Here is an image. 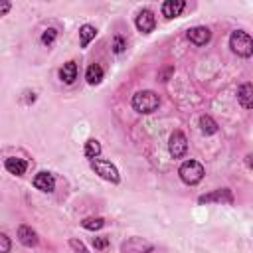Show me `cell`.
Returning a JSON list of instances; mask_svg holds the SVG:
<instances>
[{"label": "cell", "mask_w": 253, "mask_h": 253, "mask_svg": "<svg viewBox=\"0 0 253 253\" xmlns=\"http://www.w3.org/2000/svg\"><path fill=\"white\" fill-rule=\"evenodd\" d=\"M4 166H6V170H8L10 174H14V176H22V174H26V170H28V162L22 160V158H16V156L6 158Z\"/></svg>", "instance_id": "cell-13"}, {"label": "cell", "mask_w": 253, "mask_h": 253, "mask_svg": "<svg viewBox=\"0 0 253 253\" xmlns=\"http://www.w3.org/2000/svg\"><path fill=\"white\" fill-rule=\"evenodd\" d=\"M81 225L85 229H89V231H95V229H101L105 225V219L103 217H87V219L81 221Z\"/></svg>", "instance_id": "cell-20"}, {"label": "cell", "mask_w": 253, "mask_h": 253, "mask_svg": "<svg viewBox=\"0 0 253 253\" xmlns=\"http://www.w3.org/2000/svg\"><path fill=\"white\" fill-rule=\"evenodd\" d=\"M95 36H97L95 26H91V24H83V26L79 28V43H81V47H87L89 42H91Z\"/></svg>", "instance_id": "cell-17"}, {"label": "cell", "mask_w": 253, "mask_h": 253, "mask_svg": "<svg viewBox=\"0 0 253 253\" xmlns=\"http://www.w3.org/2000/svg\"><path fill=\"white\" fill-rule=\"evenodd\" d=\"M10 8H12V4H10L8 0H0V16L8 14V12H10Z\"/></svg>", "instance_id": "cell-26"}, {"label": "cell", "mask_w": 253, "mask_h": 253, "mask_svg": "<svg viewBox=\"0 0 253 253\" xmlns=\"http://www.w3.org/2000/svg\"><path fill=\"white\" fill-rule=\"evenodd\" d=\"M134 26H136L138 32L150 34L154 30V26H156V18H154V14L150 10H140L136 14V18H134Z\"/></svg>", "instance_id": "cell-6"}, {"label": "cell", "mask_w": 253, "mask_h": 253, "mask_svg": "<svg viewBox=\"0 0 253 253\" xmlns=\"http://www.w3.org/2000/svg\"><path fill=\"white\" fill-rule=\"evenodd\" d=\"M93 247L99 249V251L107 249L109 247V237H93Z\"/></svg>", "instance_id": "cell-24"}, {"label": "cell", "mask_w": 253, "mask_h": 253, "mask_svg": "<svg viewBox=\"0 0 253 253\" xmlns=\"http://www.w3.org/2000/svg\"><path fill=\"white\" fill-rule=\"evenodd\" d=\"M198 202H200V204H210V202H225V204H231V202H233V196H231V190L223 188V190H215L213 194L200 196Z\"/></svg>", "instance_id": "cell-11"}, {"label": "cell", "mask_w": 253, "mask_h": 253, "mask_svg": "<svg viewBox=\"0 0 253 253\" xmlns=\"http://www.w3.org/2000/svg\"><path fill=\"white\" fill-rule=\"evenodd\" d=\"M83 152H85V156H87V158H91V160H93V158H97V156L101 154V144H99V140L89 138V140L85 142V150H83Z\"/></svg>", "instance_id": "cell-19"}, {"label": "cell", "mask_w": 253, "mask_h": 253, "mask_svg": "<svg viewBox=\"0 0 253 253\" xmlns=\"http://www.w3.org/2000/svg\"><path fill=\"white\" fill-rule=\"evenodd\" d=\"M34 186H36L40 192H53V188H55V178H53L49 172H38L36 178H34Z\"/></svg>", "instance_id": "cell-9"}, {"label": "cell", "mask_w": 253, "mask_h": 253, "mask_svg": "<svg viewBox=\"0 0 253 253\" xmlns=\"http://www.w3.org/2000/svg\"><path fill=\"white\" fill-rule=\"evenodd\" d=\"M12 249V241L6 233H0V253H10Z\"/></svg>", "instance_id": "cell-23"}, {"label": "cell", "mask_w": 253, "mask_h": 253, "mask_svg": "<svg viewBox=\"0 0 253 253\" xmlns=\"http://www.w3.org/2000/svg\"><path fill=\"white\" fill-rule=\"evenodd\" d=\"M59 79L67 85H71L75 79H77V63L75 61H67L63 63V67L59 69Z\"/></svg>", "instance_id": "cell-14"}, {"label": "cell", "mask_w": 253, "mask_h": 253, "mask_svg": "<svg viewBox=\"0 0 253 253\" xmlns=\"http://www.w3.org/2000/svg\"><path fill=\"white\" fill-rule=\"evenodd\" d=\"M186 8V2L184 0H166L164 4H162V16L164 18H176V16H180L182 14V10Z\"/></svg>", "instance_id": "cell-10"}, {"label": "cell", "mask_w": 253, "mask_h": 253, "mask_svg": "<svg viewBox=\"0 0 253 253\" xmlns=\"http://www.w3.org/2000/svg\"><path fill=\"white\" fill-rule=\"evenodd\" d=\"M178 174H180V180L188 186H196L198 182H202L206 170L204 166L198 162V160H186L182 162V166L178 168Z\"/></svg>", "instance_id": "cell-3"}, {"label": "cell", "mask_w": 253, "mask_h": 253, "mask_svg": "<svg viewBox=\"0 0 253 253\" xmlns=\"http://www.w3.org/2000/svg\"><path fill=\"white\" fill-rule=\"evenodd\" d=\"M229 47L233 53L241 55V57H251L253 53V40L247 32L243 30H235L231 36H229Z\"/></svg>", "instance_id": "cell-2"}, {"label": "cell", "mask_w": 253, "mask_h": 253, "mask_svg": "<svg viewBox=\"0 0 253 253\" xmlns=\"http://www.w3.org/2000/svg\"><path fill=\"white\" fill-rule=\"evenodd\" d=\"M85 79H87L89 85H99L101 79H103V67L99 63H91L85 71Z\"/></svg>", "instance_id": "cell-16"}, {"label": "cell", "mask_w": 253, "mask_h": 253, "mask_svg": "<svg viewBox=\"0 0 253 253\" xmlns=\"http://www.w3.org/2000/svg\"><path fill=\"white\" fill-rule=\"evenodd\" d=\"M186 36H188V40H190L194 45H206V43L211 40V32H210V28H206V26L190 28Z\"/></svg>", "instance_id": "cell-8"}, {"label": "cell", "mask_w": 253, "mask_h": 253, "mask_svg": "<svg viewBox=\"0 0 253 253\" xmlns=\"http://www.w3.org/2000/svg\"><path fill=\"white\" fill-rule=\"evenodd\" d=\"M18 239L26 247H36L38 245V233L30 225H20L18 227Z\"/></svg>", "instance_id": "cell-12"}, {"label": "cell", "mask_w": 253, "mask_h": 253, "mask_svg": "<svg viewBox=\"0 0 253 253\" xmlns=\"http://www.w3.org/2000/svg\"><path fill=\"white\" fill-rule=\"evenodd\" d=\"M91 168H93V170H95V174H99L103 180H109V182H113V184H117V182L121 180L117 166H115V164H111L109 160L93 158V160H91Z\"/></svg>", "instance_id": "cell-4"}, {"label": "cell", "mask_w": 253, "mask_h": 253, "mask_svg": "<svg viewBox=\"0 0 253 253\" xmlns=\"http://www.w3.org/2000/svg\"><path fill=\"white\" fill-rule=\"evenodd\" d=\"M123 253H150L152 245L148 241H144L142 237H130L121 245Z\"/></svg>", "instance_id": "cell-7"}, {"label": "cell", "mask_w": 253, "mask_h": 253, "mask_svg": "<svg viewBox=\"0 0 253 253\" xmlns=\"http://www.w3.org/2000/svg\"><path fill=\"white\" fill-rule=\"evenodd\" d=\"M172 71H174V67H168V69H164V71H162V75H160V77H162V81H166V79H168V75H170Z\"/></svg>", "instance_id": "cell-27"}, {"label": "cell", "mask_w": 253, "mask_h": 253, "mask_svg": "<svg viewBox=\"0 0 253 253\" xmlns=\"http://www.w3.org/2000/svg\"><path fill=\"white\" fill-rule=\"evenodd\" d=\"M69 247H71L75 253H89V251H87V247H85L79 239H69Z\"/></svg>", "instance_id": "cell-25"}, {"label": "cell", "mask_w": 253, "mask_h": 253, "mask_svg": "<svg viewBox=\"0 0 253 253\" xmlns=\"http://www.w3.org/2000/svg\"><path fill=\"white\" fill-rule=\"evenodd\" d=\"M237 99H239V103L245 109H251L253 107V87H251V83H243L237 89Z\"/></svg>", "instance_id": "cell-15"}, {"label": "cell", "mask_w": 253, "mask_h": 253, "mask_svg": "<svg viewBox=\"0 0 253 253\" xmlns=\"http://www.w3.org/2000/svg\"><path fill=\"white\" fill-rule=\"evenodd\" d=\"M132 109L136 113H142V115H148V113H154L160 105V99L154 91H138L134 97H132Z\"/></svg>", "instance_id": "cell-1"}, {"label": "cell", "mask_w": 253, "mask_h": 253, "mask_svg": "<svg viewBox=\"0 0 253 253\" xmlns=\"http://www.w3.org/2000/svg\"><path fill=\"white\" fill-rule=\"evenodd\" d=\"M200 130L204 134H213V132H217V123L210 115H202L200 117Z\"/></svg>", "instance_id": "cell-18"}, {"label": "cell", "mask_w": 253, "mask_h": 253, "mask_svg": "<svg viewBox=\"0 0 253 253\" xmlns=\"http://www.w3.org/2000/svg\"><path fill=\"white\" fill-rule=\"evenodd\" d=\"M55 38H57V30H55V28H47V30H43V34H42V43H43V45H51Z\"/></svg>", "instance_id": "cell-21"}, {"label": "cell", "mask_w": 253, "mask_h": 253, "mask_svg": "<svg viewBox=\"0 0 253 253\" xmlns=\"http://www.w3.org/2000/svg\"><path fill=\"white\" fill-rule=\"evenodd\" d=\"M125 47H126L125 38H123V36H115V38H113V51H115V53H123Z\"/></svg>", "instance_id": "cell-22"}, {"label": "cell", "mask_w": 253, "mask_h": 253, "mask_svg": "<svg viewBox=\"0 0 253 253\" xmlns=\"http://www.w3.org/2000/svg\"><path fill=\"white\" fill-rule=\"evenodd\" d=\"M168 150H170V156H172V158H182V156H186L188 140H186V136H184L182 130H174V132L170 134Z\"/></svg>", "instance_id": "cell-5"}]
</instances>
